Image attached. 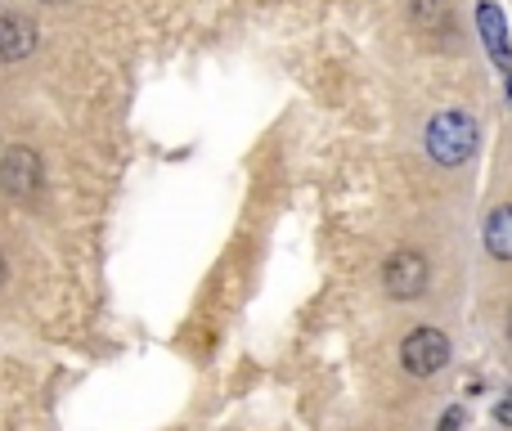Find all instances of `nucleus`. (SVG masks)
<instances>
[{
  "mask_svg": "<svg viewBox=\"0 0 512 431\" xmlns=\"http://www.w3.org/2000/svg\"><path fill=\"white\" fill-rule=\"evenodd\" d=\"M36 50V27L23 14H0V63H18Z\"/></svg>",
  "mask_w": 512,
  "mask_h": 431,
  "instance_id": "nucleus-5",
  "label": "nucleus"
},
{
  "mask_svg": "<svg viewBox=\"0 0 512 431\" xmlns=\"http://www.w3.org/2000/svg\"><path fill=\"white\" fill-rule=\"evenodd\" d=\"M45 5H68V0H45Z\"/></svg>",
  "mask_w": 512,
  "mask_h": 431,
  "instance_id": "nucleus-11",
  "label": "nucleus"
},
{
  "mask_svg": "<svg viewBox=\"0 0 512 431\" xmlns=\"http://www.w3.org/2000/svg\"><path fill=\"white\" fill-rule=\"evenodd\" d=\"M486 247L495 261H512V203L495 207L486 220Z\"/></svg>",
  "mask_w": 512,
  "mask_h": 431,
  "instance_id": "nucleus-6",
  "label": "nucleus"
},
{
  "mask_svg": "<svg viewBox=\"0 0 512 431\" xmlns=\"http://www.w3.org/2000/svg\"><path fill=\"white\" fill-rule=\"evenodd\" d=\"M481 144V131L477 122H472L468 113H436L432 122H427V153H432L441 167H459V162H468L472 153H477Z\"/></svg>",
  "mask_w": 512,
  "mask_h": 431,
  "instance_id": "nucleus-1",
  "label": "nucleus"
},
{
  "mask_svg": "<svg viewBox=\"0 0 512 431\" xmlns=\"http://www.w3.org/2000/svg\"><path fill=\"white\" fill-rule=\"evenodd\" d=\"M508 342H512V319H508Z\"/></svg>",
  "mask_w": 512,
  "mask_h": 431,
  "instance_id": "nucleus-13",
  "label": "nucleus"
},
{
  "mask_svg": "<svg viewBox=\"0 0 512 431\" xmlns=\"http://www.w3.org/2000/svg\"><path fill=\"white\" fill-rule=\"evenodd\" d=\"M414 23L427 27V32L450 27V9H445V0H418V5H414Z\"/></svg>",
  "mask_w": 512,
  "mask_h": 431,
  "instance_id": "nucleus-7",
  "label": "nucleus"
},
{
  "mask_svg": "<svg viewBox=\"0 0 512 431\" xmlns=\"http://www.w3.org/2000/svg\"><path fill=\"white\" fill-rule=\"evenodd\" d=\"M481 18H486V41H490V50H495V54H504V23H499L495 5H486V9H481Z\"/></svg>",
  "mask_w": 512,
  "mask_h": 431,
  "instance_id": "nucleus-8",
  "label": "nucleus"
},
{
  "mask_svg": "<svg viewBox=\"0 0 512 431\" xmlns=\"http://www.w3.org/2000/svg\"><path fill=\"white\" fill-rule=\"evenodd\" d=\"M382 283H387V292L391 297H418V292L427 288V261L418 252H391V261H387V270H382Z\"/></svg>",
  "mask_w": 512,
  "mask_h": 431,
  "instance_id": "nucleus-4",
  "label": "nucleus"
},
{
  "mask_svg": "<svg viewBox=\"0 0 512 431\" xmlns=\"http://www.w3.org/2000/svg\"><path fill=\"white\" fill-rule=\"evenodd\" d=\"M463 423V414H459V409H450V414H445L441 418V431H454V427H459Z\"/></svg>",
  "mask_w": 512,
  "mask_h": 431,
  "instance_id": "nucleus-10",
  "label": "nucleus"
},
{
  "mask_svg": "<svg viewBox=\"0 0 512 431\" xmlns=\"http://www.w3.org/2000/svg\"><path fill=\"white\" fill-rule=\"evenodd\" d=\"M0 283H5V261H0Z\"/></svg>",
  "mask_w": 512,
  "mask_h": 431,
  "instance_id": "nucleus-12",
  "label": "nucleus"
},
{
  "mask_svg": "<svg viewBox=\"0 0 512 431\" xmlns=\"http://www.w3.org/2000/svg\"><path fill=\"white\" fill-rule=\"evenodd\" d=\"M445 360H450V342H445V333H436V328H418V333H409L405 342H400V364H405L414 378L441 373Z\"/></svg>",
  "mask_w": 512,
  "mask_h": 431,
  "instance_id": "nucleus-2",
  "label": "nucleus"
},
{
  "mask_svg": "<svg viewBox=\"0 0 512 431\" xmlns=\"http://www.w3.org/2000/svg\"><path fill=\"white\" fill-rule=\"evenodd\" d=\"M495 418H499V423H504V427H512V396L504 400V405H499L495 409Z\"/></svg>",
  "mask_w": 512,
  "mask_h": 431,
  "instance_id": "nucleus-9",
  "label": "nucleus"
},
{
  "mask_svg": "<svg viewBox=\"0 0 512 431\" xmlns=\"http://www.w3.org/2000/svg\"><path fill=\"white\" fill-rule=\"evenodd\" d=\"M0 189L9 198H32L41 189V158L32 149H23V144L5 149V158H0Z\"/></svg>",
  "mask_w": 512,
  "mask_h": 431,
  "instance_id": "nucleus-3",
  "label": "nucleus"
}]
</instances>
